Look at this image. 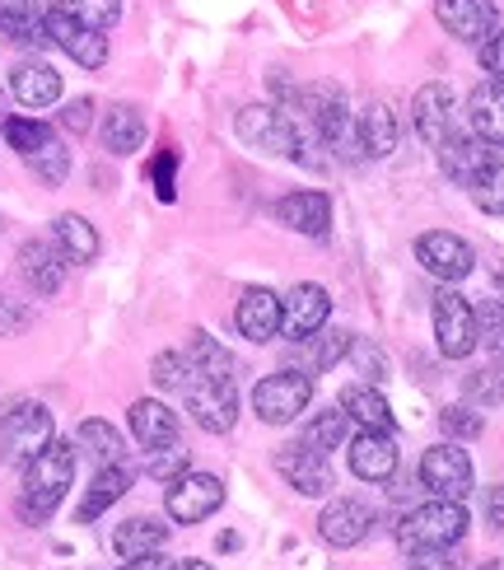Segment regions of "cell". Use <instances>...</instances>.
<instances>
[{
    "instance_id": "836d02e7",
    "label": "cell",
    "mask_w": 504,
    "mask_h": 570,
    "mask_svg": "<svg viewBox=\"0 0 504 570\" xmlns=\"http://www.w3.org/2000/svg\"><path fill=\"white\" fill-rule=\"evenodd\" d=\"M150 379H155V389H164V393H187L191 379H197V365H191L182 351H159L155 365H150Z\"/></svg>"
},
{
    "instance_id": "b9f144b4",
    "label": "cell",
    "mask_w": 504,
    "mask_h": 570,
    "mask_svg": "<svg viewBox=\"0 0 504 570\" xmlns=\"http://www.w3.org/2000/svg\"><path fill=\"white\" fill-rule=\"evenodd\" d=\"M350 365L365 374V384H383L388 379V361H383V351H378V342H369V337H350Z\"/></svg>"
},
{
    "instance_id": "4fadbf2b",
    "label": "cell",
    "mask_w": 504,
    "mask_h": 570,
    "mask_svg": "<svg viewBox=\"0 0 504 570\" xmlns=\"http://www.w3.org/2000/svg\"><path fill=\"white\" fill-rule=\"evenodd\" d=\"M397 463H402V449L393 431H359L350 440V472L359 482H393Z\"/></svg>"
},
{
    "instance_id": "277c9868",
    "label": "cell",
    "mask_w": 504,
    "mask_h": 570,
    "mask_svg": "<svg viewBox=\"0 0 504 570\" xmlns=\"http://www.w3.org/2000/svg\"><path fill=\"white\" fill-rule=\"evenodd\" d=\"M234 131L248 150L257 155H285V159H299L304 140H299V122L295 112H285L276 104H248L244 112L234 117Z\"/></svg>"
},
{
    "instance_id": "8992f818",
    "label": "cell",
    "mask_w": 504,
    "mask_h": 570,
    "mask_svg": "<svg viewBox=\"0 0 504 570\" xmlns=\"http://www.w3.org/2000/svg\"><path fill=\"white\" fill-rule=\"evenodd\" d=\"M308 402H314V379H308L304 370L267 374L253 389V412L267 425H290L299 412H308Z\"/></svg>"
},
{
    "instance_id": "bcb514c9",
    "label": "cell",
    "mask_w": 504,
    "mask_h": 570,
    "mask_svg": "<svg viewBox=\"0 0 504 570\" xmlns=\"http://www.w3.org/2000/svg\"><path fill=\"white\" fill-rule=\"evenodd\" d=\"M412 561V570H458V557H453V548H416V552H406Z\"/></svg>"
},
{
    "instance_id": "e0dca14e",
    "label": "cell",
    "mask_w": 504,
    "mask_h": 570,
    "mask_svg": "<svg viewBox=\"0 0 504 570\" xmlns=\"http://www.w3.org/2000/svg\"><path fill=\"white\" fill-rule=\"evenodd\" d=\"M435 14L458 42L482 47L495 33V0H435Z\"/></svg>"
},
{
    "instance_id": "f35d334b",
    "label": "cell",
    "mask_w": 504,
    "mask_h": 570,
    "mask_svg": "<svg viewBox=\"0 0 504 570\" xmlns=\"http://www.w3.org/2000/svg\"><path fill=\"white\" fill-rule=\"evenodd\" d=\"M187 361L197 365V374H234V355L210 337V332H191V351Z\"/></svg>"
},
{
    "instance_id": "9c48e42d",
    "label": "cell",
    "mask_w": 504,
    "mask_h": 570,
    "mask_svg": "<svg viewBox=\"0 0 504 570\" xmlns=\"http://www.w3.org/2000/svg\"><path fill=\"white\" fill-rule=\"evenodd\" d=\"M435 342L439 351L448 355V361H467V355L476 351V308L467 295H458L448 285V291L435 295Z\"/></svg>"
},
{
    "instance_id": "44dd1931",
    "label": "cell",
    "mask_w": 504,
    "mask_h": 570,
    "mask_svg": "<svg viewBox=\"0 0 504 570\" xmlns=\"http://www.w3.org/2000/svg\"><path fill=\"white\" fill-rule=\"evenodd\" d=\"M374 529V510L365 501H332L318 519V533L327 548H355V542H365Z\"/></svg>"
},
{
    "instance_id": "603a6c76",
    "label": "cell",
    "mask_w": 504,
    "mask_h": 570,
    "mask_svg": "<svg viewBox=\"0 0 504 570\" xmlns=\"http://www.w3.org/2000/svg\"><path fill=\"white\" fill-rule=\"evenodd\" d=\"M276 468L285 472V482H290L299 495H327L332 491V468H327V454L308 444H290L285 454L276 459Z\"/></svg>"
},
{
    "instance_id": "d6986e66",
    "label": "cell",
    "mask_w": 504,
    "mask_h": 570,
    "mask_svg": "<svg viewBox=\"0 0 504 570\" xmlns=\"http://www.w3.org/2000/svg\"><path fill=\"white\" fill-rule=\"evenodd\" d=\"M276 216L285 220V229L304 234V239H327V229H332V202H327V193L304 187V193H290V197L276 202Z\"/></svg>"
},
{
    "instance_id": "ffe728a7",
    "label": "cell",
    "mask_w": 504,
    "mask_h": 570,
    "mask_svg": "<svg viewBox=\"0 0 504 570\" xmlns=\"http://www.w3.org/2000/svg\"><path fill=\"white\" fill-rule=\"evenodd\" d=\"M397 112L388 104H369L365 112H355L350 117V140L359 146V155L365 159H383V155H393L397 150Z\"/></svg>"
},
{
    "instance_id": "e575fe53",
    "label": "cell",
    "mask_w": 504,
    "mask_h": 570,
    "mask_svg": "<svg viewBox=\"0 0 504 570\" xmlns=\"http://www.w3.org/2000/svg\"><path fill=\"white\" fill-rule=\"evenodd\" d=\"M308 449H318V454H332V449H342L346 444V412L342 407H332V412H318L314 421L304 425V440Z\"/></svg>"
},
{
    "instance_id": "7c38bea8",
    "label": "cell",
    "mask_w": 504,
    "mask_h": 570,
    "mask_svg": "<svg viewBox=\"0 0 504 570\" xmlns=\"http://www.w3.org/2000/svg\"><path fill=\"white\" fill-rule=\"evenodd\" d=\"M280 308H285V337L290 342H304V337H314L318 327H327V314H332V295L323 291V285H314V281H299L290 295L280 299Z\"/></svg>"
},
{
    "instance_id": "30bf717a",
    "label": "cell",
    "mask_w": 504,
    "mask_h": 570,
    "mask_svg": "<svg viewBox=\"0 0 504 570\" xmlns=\"http://www.w3.org/2000/svg\"><path fill=\"white\" fill-rule=\"evenodd\" d=\"M416 263H421L429 276H435V281L458 285V281H467V276H472L476 253H472V244H467V239H458V234H448V229H429V234H421V239H416Z\"/></svg>"
},
{
    "instance_id": "52a82bcc",
    "label": "cell",
    "mask_w": 504,
    "mask_h": 570,
    "mask_svg": "<svg viewBox=\"0 0 504 570\" xmlns=\"http://www.w3.org/2000/svg\"><path fill=\"white\" fill-rule=\"evenodd\" d=\"M220 505H225V482L215 472H191V468L168 482V495H164V510L174 524H201Z\"/></svg>"
},
{
    "instance_id": "5bb4252c",
    "label": "cell",
    "mask_w": 504,
    "mask_h": 570,
    "mask_svg": "<svg viewBox=\"0 0 504 570\" xmlns=\"http://www.w3.org/2000/svg\"><path fill=\"white\" fill-rule=\"evenodd\" d=\"M435 150H439L444 174H448L453 183H458V187H472L476 178L486 174V164L495 159V150L486 146L482 136H472V131H448Z\"/></svg>"
},
{
    "instance_id": "7bdbcfd3",
    "label": "cell",
    "mask_w": 504,
    "mask_h": 570,
    "mask_svg": "<svg viewBox=\"0 0 504 570\" xmlns=\"http://www.w3.org/2000/svg\"><path fill=\"white\" fill-rule=\"evenodd\" d=\"M439 425H444L448 440H476V435L486 431L482 412H472V407H444V412H439Z\"/></svg>"
},
{
    "instance_id": "3957f363",
    "label": "cell",
    "mask_w": 504,
    "mask_h": 570,
    "mask_svg": "<svg viewBox=\"0 0 504 570\" xmlns=\"http://www.w3.org/2000/svg\"><path fill=\"white\" fill-rule=\"evenodd\" d=\"M52 440H57V425H52V412H47L42 402L23 397V402H10V407L0 412V459L6 463H29Z\"/></svg>"
},
{
    "instance_id": "9f6ffc18",
    "label": "cell",
    "mask_w": 504,
    "mask_h": 570,
    "mask_svg": "<svg viewBox=\"0 0 504 570\" xmlns=\"http://www.w3.org/2000/svg\"><path fill=\"white\" fill-rule=\"evenodd\" d=\"M500 570H504V561H500Z\"/></svg>"
},
{
    "instance_id": "83f0119b",
    "label": "cell",
    "mask_w": 504,
    "mask_h": 570,
    "mask_svg": "<svg viewBox=\"0 0 504 570\" xmlns=\"http://www.w3.org/2000/svg\"><path fill=\"white\" fill-rule=\"evenodd\" d=\"M127 491H131V468L127 463L99 468V472H93V482H89V491H85L80 510H76V519H80V524H93V519H99L103 510H112Z\"/></svg>"
},
{
    "instance_id": "816d5d0a",
    "label": "cell",
    "mask_w": 504,
    "mask_h": 570,
    "mask_svg": "<svg viewBox=\"0 0 504 570\" xmlns=\"http://www.w3.org/2000/svg\"><path fill=\"white\" fill-rule=\"evenodd\" d=\"M178 561H168L164 552H146V557H131L122 570H174Z\"/></svg>"
},
{
    "instance_id": "1f68e13d",
    "label": "cell",
    "mask_w": 504,
    "mask_h": 570,
    "mask_svg": "<svg viewBox=\"0 0 504 570\" xmlns=\"http://www.w3.org/2000/svg\"><path fill=\"white\" fill-rule=\"evenodd\" d=\"M304 342H308L304 365L314 370V374H323V370H332V365L350 351V332H346V327H318L314 337H304Z\"/></svg>"
},
{
    "instance_id": "9a60e30c",
    "label": "cell",
    "mask_w": 504,
    "mask_h": 570,
    "mask_svg": "<svg viewBox=\"0 0 504 570\" xmlns=\"http://www.w3.org/2000/svg\"><path fill=\"white\" fill-rule=\"evenodd\" d=\"M285 323V308H280V295L267 291V285H248L238 295V308H234V327L244 332L248 342H271Z\"/></svg>"
},
{
    "instance_id": "6da1fadb",
    "label": "cell",
    "mask_w": 504,
    "mask_h": 570,
    "mask_svg": "<svg viewBox=\"0 0 504 570\" xmlns=\"http://www.w3.org/2000/svg\"><path fill=\"white\" fill-rule=\"evenodd\" d=\"M70 482H76V449L66 440H52L38 459L23 463V491H19V519L23 524H47L66 501Z\"/></svg>"
},
{
    "instance_id": "8d00e7d4",
    "label": "cell",
    "mask_w": 504,
    "mask_h": 570,
    "mask_svg": "<svg viewBox=\"0 0 504 570\" xmlns=\"http://www.w3.org/2000/svg\"><path fill=\"white\" fill-rule=\"evenodd\" d=\"M463 393L472 407H500L504 402V365H482L463 379Z\"/></svg>"
},
{
    "instance_id": "ee69618b",
    "label": "cell",
    "mask_w": 504,
    "mask_h": 570,
    "mask_svg": "<svg viewBox=\"0 0 504 570\" xmlns=\"http://www.w3.org/2000/svg\"><path fill=\"white\" fill-rule=\"evenodd\" d=\"M146 472H150L155 482H174V478H182V472H187V449H178V444L150 449V463H146Z\"/></svg>"
},
{
    "instance_id": "7dc6e473",
    "label": "cell",
    "mask_w": 504,
    "mask_h": 570,
    "mask_svg": "<svg viewBox=\"0 0 504 570\" xmlns=\"http://www.w3.org/2000/svg\"><path fill=\"white\" fill-rule=\"evenodd\" d=\"M155 193H159V202H174V174H178V155L174 150H164L159 159H155Z\"/></svg>"
},
{
    "instance_id": "ab89813d",
    "label": "cell",
    "mask_w": 504,
    "mask_h": 570,
    "mask_svg": "<svg viewBox=\"0 0 504 570\" xmlns=\"http://www.w3.org/2000/svg\"><path fill=\"white\" fill-rule=\"evenodd\" d=\"M467 193H472V202H476V206L486 210V216H504V159H500V155L486 164V174L476 178V183L467 187Z\"/></svg>"
},
{
    "instance_id": "4dcf8cb0",
    "label": "cell",
    "mask_w": 504,
    "mask_h": 570,
    "mask_svg": "<svg viewBox=\"0 0 504 570\" xmlns=\"http://www.w3.org/2000/svg\"><path fill=\"white\" fill-rule=\"evenodd\" d=\"M164 542H168V524H159L150 514H136L112 533V552L122 561H131V557H146V552H164Z\"/></svg>"
},
{
    "instance_id": "f5cc1de1",
    "label": "cell",
    "mask_w": 504,
    "mask_h": 570,
    "mask_svg": "<svg viewBox=\"0 0 504 570\" xmlns=\"http://www.w3.org/2000/svg\"><path fill=\"white\" fill-rule=\"evenodd\" d=\"M174 570H215V566H206V561H178Z\"/></svg>"
},
{
    "instance_id": "f6af8a7d",
    "label": "cell",
    "mask_w": 504,
    "mask_h": 570,
    "mask_svg": "<svg viewBox=\"0 0 504 570\" xmlns=\"http://www.w3.org/2000/svg\"><path fill=\"white\" fill-rule=\"evenodd\" d=\"M476 337H482L491 351H504V304L500 299H486L476 308Z\"/></svg>"
},
{
    "instance_id": "7402d4cb",
    "label": "cell",
    "mask_w": 504,
    "mask_h": 570,
    "mask_svg": "<svg viewBox=\"0 0 504 570\" xmlns=\"http://www.w3.org/2000/svg\"><path fill=\"white\" fill-rule=\"evenodd\" d=\"M19 276L29 281L33 295H57L61 281H66V257H61V248L47 244V239H29V244L19 248Z\"/></svg>"
},
{
    "instance_id": "cb8c5ba5",
    "label": "cell",
    "mask_w": 504,
    "mask_h": 570,
    "mask_svg": "<svg viewBox=\"0 0 504 570\" xmlns=\"http://www.w3.org/2000/svg\"><path fill=\"white\" fill-rule=\"evenodd\" d=\"M467 122L472 136H482L486 146H504V80H482L467 99Z\"/></svg>"
},
{
    "instance_id": "ba28073f",
    "label": "cell",
    "mask_w": 504,
    "mask_h": 570,
    "mask_svg": "<svg viewBox=\"0 0 504 570\" xmlns=\"http://www.w3.org/2000/svg\"><path fill=\"white\" fill-rule=\"evenodd\" d=\"M421 487L429 495H439V501H463V495H472V459H467V449H458V440H444L435 449H425Z\"/></svg>"
},
{
    "instance_id": "7a4b0ae2",
    "label": "cell",
    "mask_w": 504,
    "mask_h": 570,
    "mask_svg": "<svg viewBox=\"0 0 504 570\" xmlns=\"http://www.w3.org/2000/svg\"><path fill=\"white\" fill-rule=\"evenodd\" d=\"M463 538H467L463 501H439V495H429L425 505H416L412 514L397 519V542L406 552H416V548H458Z\"/></svg>"
},
{
    "instance_id": "11a10c76",
    "label": "cell",
    "mask_w": 504,
    "mask_h": 570,
    "mask_svg": "<svg viewBox=\"0 0 504 570\" xmlns=\"http://www.w3.org/2000/svg\"><path fill=\"white\" fill-rule=\"evenodd\" d=\"M476 570H500V561H486V566H476Z\"/></svg>"
},
{
    "instance_id": "f907efd6",
    "label": "cell",
    "mask_w": 504,
    "mask_h": 570,
    "mask_svg": "<svg viewBox=\"0 0 504 570\" xmlns=\"http://www.w3.org/2000/svg\"><path fill=\"white\" fill-rule=\"evenodd\" d=\"M486 524L491 529H504V487H491L486 491Z\"/></svg>"
},
{
    "instance_id": "5b68a950",
    "label": "cell",
    "mask_w": 504,
    "mask_h": 570,
    "mask_svg": "<svg viewBox=\"0 0 504 570\" xmlns=\"http://www.w3.org/2000/svg\"><path fill=\"white\" fill-rule=\"evenodd\" d=\"M187 397V412L191 421L210 435H229L238 425V389H234V374H197Z\"/></svg>"
},
{
    "instance_id": "db71d44e",
    "label": "cell",
    "mask_w": 504,
    "mask_h": 570,
    "mask_svg": "<svg viewBox=\"0 0 504 570\" xmlns=\"http://www.w3.org/2000/svg\"><path fill=\"white\" fill-rule=\"evenodd\" d=\"M495 285H500V304H504V272H500V276H495Z\"/></svg>"
},
{
    "instance_id": "d590c367",
    "label": "cell",
    "mask_w": 504,
    "mask_h": 570,
    "mask_svg": "<svg viewBox=\"0 0 504 570\" xmlns=\"http://www.w3.org/2000/svg\"><path fill=\"white\" fill-rule=\"evenodd\" d=\"M0 131H6L10 150H19L23 159L38 155V150L47 146V140H57V131L47 127V122H38V117H6V127H0Z\"/></svg>"
},
{
    "instance_id": "f1b7e54d",
    "label": "cell",
    "mask_w": 504,
    "mask_h": 570,
    "mask_svg": "<svg viewBox=\"0 0 504 570\" xmlns=\"http://www.w3.org/2000/svg\"><path fill=\"white\" fill-rule=\"evenodd\" d=\"M52 239H57L66 263H76V267L99 257V229H93L85 216H76V210H66V216L52 220Z\"/></svg>"
},
{
    "instance_id": "4316f807",
    "label": "cell",
    "mask_w": 504,
    "mask_h": 570,
    "mask_svg": "<svg viewBox=\"0 0 504 570\" xmlns=\"http://www.w3.org/2000/svg\"><path fill=\"white\" fill-rule=\"evenodd\" d=\"M336 407H342L346 421H355L359 431H393V407H388V397L378 393V384H350V389H342Z\"/></svg>"
},
{
    "instance_id": "d6a6232c",
    "label": "cell",
    "mask_w": 504,
    "mask_h": 570,
    "mask_svg": "<svg viewBox=\"0 0 504 570\" xmlns=\"http://www.w3.org/2000/svg\"><path fill=\"white\" fill-rule=\"evenodd\" d=\"M80 444L89 449L93 463H99V468L127 463V444H122V435H117L108 421H80Z\"/></svg>"
},
{
    "instance_id": "74e56055",
    "label": "cell",
    "mask_w": 504,
    "mask_h": 570,
    "mask_svg": "<svg viewBox=\"0 0 504 570\" xmlns=\"http://www.w3.org/2000/svg\"><path fill=\"white\" fill-rule=\"evenodd\" d=\"M57 10H66L70 19L89 23V29H112L117 19H122V0H57Z\"/></svg>"
},
{
    "instance_id": "2e32d148",
    "label": "cell",
    "mask_w": 504,
    "mask_h": 570,
    "mask_svg": "<svg viewBox=\"0 0 504 570\" xmlns=\"http://www.w3.org/2000/svg\"><path fill=\"white\" fill-rule=\"evenodd\" d=\"M57 0H0V33L14 47H47V14Z\"/></svg>"
},
{
    "instance_id": "8fae6325",
    "label": "cell",
    "mask_w": 504,
    "mask_h": 570,
    "mask_svg": "<svg viewBox=\"0 0 504 570\" xmlns=\"http://www.w3.org/2000/svg\"><path fill=\"white\" fill-rule=\"evenodd\" d=\"M47 38H52L61 52L76 61V66H85V70H99V66L108 61V38H103L99 29H89V23L70 19L66 10L47 14Z\"/></svg>"
},
{
    "instance_id": "681fc988",
    "label": "cell",
    "mask_w": 504,
    "mask_h": 570,
    "mask_svg": "<svg viewBox=\"0 0 504 570\" xmlns=\"http://www.w3.org/2000/svg\"><path fill=\"white\" fill-rule=\"evenodd\" d=\"M61 122H66V131H89L93 104H89V99H70V104L61 108Z\"/></svg>"
},
{
    "instance_id": "60d3db41",
    "label": "cell",
    "mask_w": 504,
    "mask_h": 570,
    "mask_svg": "<svg viewBox=\"0 0 504 570\" xmlns=\"http://www.w3.org/2000/svg\"><path fill=\"white\" fill-rule=\"evenodd\" d=\"M29 169L47 183V187H61L66 174H70V150L61 146V140H47V146L38 155H29Z\"/></svg>"
},
{
    "instance_id": "c3c4849f",
    "label": "cell",
    "mask_w": 504,
    "mask_h": 570,
    "mask_svg": "<svg viewBox=\"0 0 504 570\" xmlns=\"http://www.w3.org/2000/svg\"><path fill=\"white\" fill-rule=\"evenodd\" d=\"M482 66H486V76L504 80V29H495V33L482 42Z\"/></svg>"
},
{
    "instance_id": "d4e9b609",
    "label": "cell",
    "mask_w": 504,
    "mask_h": 570,
    "mask_svg": "<svg viewBox=\"0 0 504 570\" xmlns=\"http://www.w3.org/2000/svg\"><path fill=\"white\" fill-rule=\"evenodd\" d=\"M127 421H131V435L146 444V449L178 444V412L168 407V402H159V397H140V402H131Z\"/></svg>"
},
{
    "instance_id": "ac0fdd59",
    "label": "cell",
    "mask_w": 504,
    "mask_h": 570,
    "mask_svg": "<svg viewBox=\"0 0 504 570\" xmlns=\"http://www.w3.org/2000/svg\"><path fill=\"white\" fill-rule=\"evenodd\" d=\"M412 122H416V136L425 140V146H439V140L453 131V89L444 80H429V85L416 89Z\"/></svg>"
},
{
    "instance_id": "f546056e",
    "label": "cell",
    "mask_w": 504,
    "mask_h": 570,
    "mask_svg": "<svg viewBox=\"0 0 504 570\" xmlns=\"http://www.w3.org/2000/svg\"><path fill=\"white\" fill-rule=\"evenodd\" d=\"M99 131H103V146L112 155H136L140 146H146V117H140V108H131V104H112L103 112Z\"/></svg>"
},
{
    "instance_id": "484cf974",
    "label": "cell",
    "mask_w": 504,
    "mask_h": 570,
    "mask_svg": "<svg viewBox=\"0 0 504 570\" xmlns=\"http://www.w3.org/2000/svg\"><path fill=\"white\" fill-rule=\"evenodd\" d=\"M10 94L23 108H52L61 99V76L47 61H23L10 70Z\"/></svg>"
}]
</instances>
